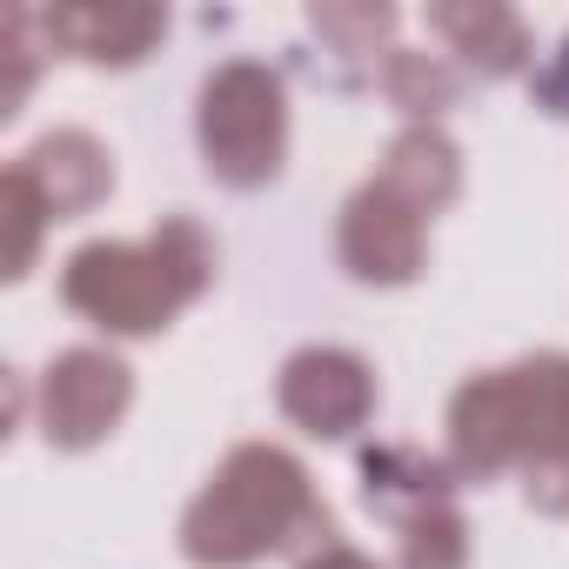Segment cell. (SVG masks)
<instances>
[{"instance_id":"6da1fadb","label":"cell","mask_w":569,"mask_h":569,"mask_svg":"<svg viewBox=\"0 0 569 569\" xmlns=\"http://www.w3.org/2000/svg\"><path fill=\"white\" fill-rule=\"evenodd\" d=\"M208 154H221L228 174H241V134H248V154H254V174L274 168V134H281V94L261 68H228L214 88H208Z\"/></svg>"},{"instance_id":"7a4b0ae2","label":"cell","mask_w":569,"mask_h":569,"mask_svg":"<svg viewBox=\"0 0 569 569\" xmlns=\"http://www.w3.org/2000/svg\"><path fill=\"white\" fill-rule=\"evenodd\" d=\"M54 34H68L81 54H101V61H134L141 54V41L161 28L154 14H141V8H128V14H61V21H48Z\"/></svg>"}]
</instances>
